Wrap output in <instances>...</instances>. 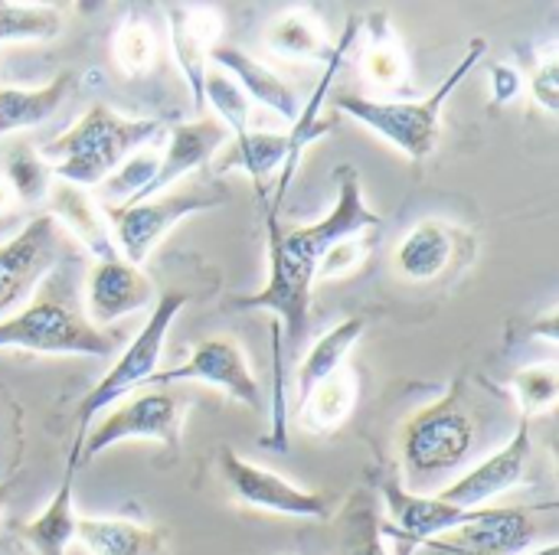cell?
Instances as JSON below:
<instances>
[{"mask_svg": "<svg viewBox=\"0 0 559 555\" xmlns=\"http://www.w3.org/2000/svg\"><path fill=\"white\" fill-rule=\"evenodd\" d=\"M364 327H367L364 317H347L337 327H331L324 337L314 340V347L298 363V399H305L314 386H321L337 370H344V360L350 357V350L364 337Z\"/></svg>", "mask_w": 559, "mask_h": 555, "instance_id": "cell-26", "label": "cell"}, {"mask_svg": "<svg viewBox=\"0 0 559 555\" xmlns=\"http://www.w3.org/2000/svg\"><path fill=\"white\" fill-rule=\"evenodd\" d=\"M3 180H7V186L13 190V200H23V203L46 200L49 186L56 183L52 167H49V164L39 157V150H33V147H20V150L10 154L7 170H3Z\"/></svg>", "mask_w": 559, "mask_h": 555, "instance_id": "cell-33", "label": "cell"}, {"mask_svg": "<svg viewBox=\"0 0 559 555\" xmlns=\"http://www.w3.org/2000/svg\"><path fill=\"white\" fill-rule=\"evenodd\" d=\"M10 491H13V484L10 481H0V517H3V507L10 500Z\"/></svg>", "mask_w": 559, "mask_h": 555, "instance_id": "cell-40", "label": "cell"}, {"mask_svg": "<svg viewBox=\"0 0 559 555\" xmlns=\"http://www.w3.org/2000/svg\"><path fill=\"white\" fill-rule=\"evenodd\" d=\"M370 26H373V33L367 36L364 56H360V72L370 88H377L383 95H396L409 85V56L386 16L370 20Z\"/></svg>", "mask_w": 559, "mask_h": 555, "instance_id": "cell-24", "label": "cell"}, {"mask_svg": "<svg viewBox=\"0 0 559 555\" xmlns=\"http://www.w3.org/2000/svg\"><path fill=\"white\" fill-rule=\"evenodd\" d=\"M75 543L88 555H167V533L121 517H79Z\"/></svg>", "mask_w": 559, "mask_h": 555, "instance_id": "cell-22", "label": "cell"}, {"mask_svg": "<svg viewBox=\"0 0 559 555\" xmlns=\"http://www.w3.org/2000/svg\"><path fill=\"white\" fill-rule=\"evenodd\" d=\"M46 200H49V216L56 219V226L66 229V232H72L95 255V262L118 255L115 252V239H111L108 216H105V209L98 206V200L88 190L56 180L49 186Z\"/></svg>", "mask_w": 559, "mask_h": 555, "instance_id": "cell-21", "label": "cell"}, {"mask_svg": "<svg viewBox=\"0 0 559 555\" xmlns=\"http://www.w3.org/2000/svg\"><path fill=\"white\" fill-rule=\"evenodd\" d=\"M269 39V49L275 56H285V59H298V62H328L331 56V39H328V29L324 23L305 10V7H295V10H285L265 33Z\"/></svg>", "mask_w": 559, "mask_h": 555, "instance_id": "cell-25", "label": "cell"}, {"mask_svg": "<svg viewBox=\"0 0 559 555\" xmlns=\"http://www.w3.org/2000/svg\"><path fill=\"white\" fill-rule=\"evenodd\" d=\"M154 285L151 278L124 262L121 255L111 258H98L88 272V288H85V317L95 327H108L128 314L138 311H151L154 307Z\"/></svg>", "mask_w": 559, "mask_h": 555, "instance_id": "cell-16", "label": "cell"}, {"mask_svg": "<svg viewBox=\"0 0 559 555\" xmlns=\"http://www.w3.org/2000/svg\"><path fill=\"white\" fill-rule=\"evenodd\" d=\"M534 461V442H531V422L521 419L514 438L508 445H501L495 455H488L485 461L472 464L465 474H459L455 481H449L436 497L445 504H455L462 510H481L491 500H498L501 494L521 487V481L527 478Z\"/></svg>", "mask_w": 559, "mask_h": 555, "instance_id": "cell-12", "label": "cell"}, {"mask_svg": "<svg viewBox=\"0 0 559 555\" xmlns=\"http://www.w3.org/2000/svg\"><path fill=\"white\" fill-rule=\"evenodd\" d=\"M367 239L364 232L360 236H344L337 242H331L318 262V278H341V275H350L354 268H360V262L367 258Z\"/></svg>", "mask_w": 559, "mask_h": 555, "instance_id": "cell-35", "label": "cell"}, {"mask_svg": "<svg viewBox=\"0 0 559 555\" xmlns=\"http://www.w3.org/2000/svg\"><path fill=\"white\" fill-rule=\"evenodd\" d=\"M511 393L521 406V419L531 422L550 412L559 399V366L554 360H547V363H531L518 370L511 379Z\"/></svg>", "mask_w": 559, "mask_h": 555, "instance_id": "cell-30", "label": "cell"}, {"mask_svg": "<svg viewBox=\"0 0 559 555\" xmlns=\"http://www.w3.org/2000/svg\"><path fill=\"white\" fill-rule=\"evenodd\" d=\"M383 216L373 213L364 203L360 177L354 167H341L337 173V203L334 209L311 222L282 229L278 213H265L269 229V278L265 285L249 294L236 298V311H269L282 321L275 334V379H272V435L265 438L269 448L285 451L288 448V415H285V366H282V330L288 334V343L298 350V343L308 334L311 317V294L318 285V262L324 249L344 236H360L370 229H380Z\"/></svg>", "mask_w": 559, "mask_h": 555, "instance_id": "cell-1", "label": "cell"}, {"mask_svg": "<svg viewBox=\"0 0 559 555\" xmlns=\"http://www.w3.org/2000/svg\"><path fill=\"white\" fill-rule=\"evenodd\" d=\"M350 555H390L386 553V543H383V536H380V530H367L364 536H360V543L350 550Z\"/></svg>", "mask_w": 559, "mask_h": 555, "instance_id": "cell-37", "label": "cell"}, {"mask_svg": "<svg viewBox=\"0 0 559 555\" xmlns=\"http://www.w3.org/2000/svg\"><path fill=\"white\" fill-rule=\"evenodd\" d=\"M10 203H13V190L7 186V180L0 177V213H7L10 209Z\"/></svg>", "mask_w": 559, "mask_h": 555, "instance_id": "cell-39", "label": "cell"}, {"mask_svg": "<svg viewBox=\"0 0 559 555\" xmlns=\"http://www.w3.org/2000/svg\"><path fill=\"white\" fill-rule=\"evenodd\" d=\"M219 471H223V481L233 491V497L246 507L278 514V517H295V520H328L331 517V500L324 494L305 491V487L292 484L288 478H282L269 468H259L226 445L219 448Z\"/></svg>", "mask_w": 559, "mask_h": 555, "instance_id": "cell-10", "label": "cell"}, {"mask_svg": "<svg viewBox=\"0 0 559 555\" xmlns=\"http://www.w3.org/2000/svg\"><path fill=\"white\" fill-rule=\"evenodd\" d=\"M167 23H170V49L174 59L187 79V88L193 95V105L203 111V82H206V62L210 49L219 43L223 33V16L213 7L200 3H170L167 7Z\"/></svg>", "mask_w": 559, "mask_h": 555, "instance_id": "cell-18", "label": "cell"}, {"mask_svg": "<svg viewBox=\"0 0 559 555\" xmlns=\"http://www.w3.org/2000/svg\"><path fill=\"white\" fill-rule=\"evenodd\" d=\"M475 252V239L449 219H419L393 249V268L403 281L429 285L462 268Z\"/></svg>", "mask_w": 559, "mask_h": 555, "instance_id": "cell-13", "label": "cell"}, {"mask_svg": "<svg viewBox=\"0 0 559 555\" xmlns=\"http://www.w3.org/2000/svg\"><path fill=\"white\" fill-rule=\"evenodd\" d=\"M82 461V438L72 442L69 451V464L62 474L59 491L52 494V500L43 507L39 517H33L29 523L20 527V536L26 540V546L36 555H66V550L75 543V468Z\"/></svg>", "mask_w": 559, "mask_h": 555, "instance_id": "cell-19", "label": "cell"}, {"mask_svg": "<svg viewBox=\"0 0 559 555\" xmlns=\"http://www.w3.org/2000/svg\"><path fill=\"white\" fill-rule=\"evenodd\" d=\"M210 62H216L246 92V98L262 101L265 108H272L285 121H295L298 118L301 105H298V95L292 92V85L278 72H272L269 65H262L259 59H252L246 49H239L233 43H216L210 49Z\"/></svg>", "mask_w": 559, "mask_h": 555, "instance_id": "cell-20", "label": "cell"}, {"mask_svg": "<svg viewBox=\"0 0 559 555\" xmlns=\"http://www.w3.org/2000/svg\"><path fill=\"white\" fill-rule=\"evenodd\" d=\"M180 419L183 399L167 389H141L118 402V409L105 412L82 438V461H95L102 451L124 442H157L180 451Z\"/></svg>", "mask_w": 559, "mask_h": 555, "instance_id": "cell-7", "label": "cell"}, {"mask_svg": "<svg viewBox=\"0 0 559 555\" xmlns=\"http://www.w3.org/2000/svg\"><path fill=\"white\" fill-rule=\"evenodd\" d=\"M559 314H557V304L544 314V317H537L534 321V337H547L550 343H557V337H559Z\"/></svg>", "mask_w": 559, "mask_h": 555, "instance_id": "cell-38", "label": "cell"}, {"mask_svg": "<svg viewBox=\"0 0 559 555\" xmlns=\"http://www.w3.org/2000/svg\"><path fill=\"white\" fill-rule=\"evenodd\" d=\"M203 105H210L219 118V124L239 137L249 131V98L246 92L223 72V69H210L206 72V82H203Z\"/></svg>", "mask_w": 559, "mask_h": 555, "instance_id": "cell-32", "label": "cell"}, {"mask_svg": "<svg viewBox=\"0 0 559 555\" xmlns=\"http://www.w3.org/2000/svg\"><path fill=\"white\" fill-rule=\"evenodd\" d=\"M167 383H206L213 389H223L229 399H236L249 409H259V402H262L259 379H255L242 347L229 337L200 340L183 363H177L170 370H157L147 386L164 389Z\"/></svg>", "mask_w": 559, "mask_h": 555, "instance_id": "cell-11", "label": "cell"}, {"mask_svg": "<svg viewBox=\"0 0 559 555\" xmlns=\"http://www.w3.org/2000/svg\"><path fill=\"white\" fill-rule=\"evenodd\" d=\"M226 137H229V131H226L216 118H203V114H200L197 121L174 124V128L167 131V147L160 150V164H157L154 180H151L147 190H141L128 206L167 193V190H170L174 183H180L190 170L210 164V160L226 147ZM121 209H124V206H121Z\"/></svg>", "mask_w": 559, "mask_h": 555, "instance_id": "cell-17", "label": "cell"}, {"mask_svg": "<svg viewBox=\"0 0 559 555\" xmlns=\"http://www.w3.org/2000/svg\"><path fill=\"white\" fill-rule=\"evenodd\" d=\"M75 82H79V72L62 69L39 88L3 85L0 88V137L49 121L66 105V98L75 92Z\"/></svg>", "mask_w": 559, "mask_h": 555, "instance_id": "cell-23", "label": "cell"}, {"mask_svg": "<svg viewBox=\"0 0 559 555\" xmlns=\"http://www.w3.org/2000/svg\"><path fill=\"white\" fill-rule=\"evenodd\" d=\"M160 164V147L147 144L141 150H134L131 157H124L95 190H98V206L102 209H121L128 206L141 190H147V183L154 180Z\"/></svg>", "mask_w": 559, "mask_h": 555, "instance_id": "cell-28", "label": "cell"}, {"mask_svg": "<svg viewBox=\"0 0 559 555\" xmlns=\"http://www.w3.org/2000/svg\"><path fill=\"white\" fill-rule=\"evenodd\" d=\"M537 514L524 507H481L472 523L426 546L449 555H524L537 550Z\"/></svg>", "mask_w": 559, "mask_h": 555, "instance_id": "cell-15", "label": "cell"}, {"mask_svg": "<svg viewBox=\"0 0 559 555\" xmlns=\"http://www.w3.org/2000/svg\"><path fill=\"white\" fill-rule=\"evenodd\" d=\"M531 92H534V101H537L547 114H557L559 111V52L554 43L534 52Z\"/></svg>", "mask_w": 559, "mask_h": 555, "instance_id": "cell-34", "label": "cell"}, {"mask_svg": "<svg viewBox=\"0 0 559 555\" xmlns=\"http://www.w3.org/2000/svg\"><path fill=\"white\" fill-rule=\"evenodd\" d=\"M164 134L160 118H124L108 105H92L69 131L43 144L39 157L52 177L82 190H95L124 157Z\"/></svg>", "mask_w": 559, "mask_h": 555, "instance_id": "cell-2", "label": "cell"}, {"mask_svg": "<svg viewBox=\"0 0 559 555\" xmlns=\"http://www.w3.org/2000/svg\"><path fill=\"white\" fill-rule=\"evenodd\" d=\"M383 497L393 523H386L380 536H393L400 543V555H409L432 540H442L478 517V510H462L455 504L439 500L436 494H413L396 478L383 481Z\"/></svg>", "mask_w": 559, "mask_h": 555, "instance_id": "cell-14", "label": "cell"}, {"mask_svg": "<svg viewBox=\"0 0 559 555\" xmlns=\"http://www.w3.org/2000/svg\"><path fill=\"white\" fill-rule=\"evenodd\" d=\"M354 406H357V373L344 366L301 399V425L318 435L337 432L354 415Z\"/></svg>", "mask_w": 559, "mask_h": 555, "instance_id": "cell-27", "label": "cell"}, {"mask_svg": "<svg viewBox=\"0 0 559 555\" xmlns=\"http://www.w3.org/2000/svg\"><path fill=\"white\" fill-rule=\"evenodd\" d=\"M485 52H488V43L481 36H475L468 43L465 56L455 62V69L426 98L403 101V98H367V95H347L344 92V95H334V108L341 114H350L357 124L380 134L383 141H390L409 160H426L439 144L442 108H445L449 95L459 92V85L485 59Z\"/></svg>", "mask_w": 559, "mask_h": 555, "instance_id": "cell-3", "label": "cell"}, {"mask_svg": "<svg viewBox=\"0 0 559 555\" xmlns=\"http://www.w3.org/2000/svg\"><path fill=\"white\" fill-rule=\"evenodd\" d=\"M223 206V196L216 193H203V190H167L154 200L124 206V209H105L108 226H111V239H115V252L131 262V265H144V258L151 255V249L187 216L206 213Z\"/></svg>", "mask_w": 559, "mask_h": 555, "instance_id": "cell-8", "label": "cell"}, {"mask_svg": "<svg viewBox=\"0 0 559 555\" xmlns=\"http://www.w3.org/2000/svg\"><path fill=\"white\" fill-rule=\"evenodd\" d=\"M187 304V294L183 291H167L154 301L144 327L134 334V340L118 353V360L111 363V370L95 383V389L79 402V412H75V438H85V432L92 429V422L108 409V406H118L121 399H128L131 393H141L151 376L160 370V357H164V343H167V334L174 327V321L180 317Z\"/></svg>", "mask_w": 559, "mask_h": 555, "instance_id": "cell-6", "label": "cell"}, {"mask_svg": "<svg viewBox=\"0 0 559 555\" xmlns=\"http://www.w3.org/2000/svg\"><path fill=\"white\" fill-rule=\"evenodd\" d=\"M475 451V419L462 402V383L442 399L423 406L403 429V471L416 491L459 471ZM406 487V491H409Z\"/></svg>", "mask_w": 559, "mask_h": 555, "instance_id": "cell-4", "label": "cell"}, {"mask_svg": "<svg viewBox=\"0 0 559 555\" xmlns=\"http://www.w3.org/2000/svg\"><path fill=\"white\" fill-rule=\"evenodd\" d=\"M524 92V75L514 65H495L491 69V101L508 105Z\"/></svg>", "mask_w": 559, "mask_h": 555, "instance_id": "cell-36", "label": "cell"}, {"mask_svg": "<svg viewBox=\"0 0 559 555\" xmlns=\"http://www.w3.org/2000/svg\"><path fill=\"white\" fill-rule=\"evenodd\" d=\"M111 52H115V62L124 75H144L157 62V39L141 16L128 13L115 29Z\"/></svg>", "mask_w": 559, "mask_h": 555, "instance_id": "cell-31", "label": "cell"}, {"mask_svg": "<svg viewBox=\"0 0 559 555\" xmlns=\"http://www.w3.org/2000/svg\"><path fill=\"white\" fill-rule=\"evenodd\" d=\"M118 337L95 327L69 298H36L0 321V350L39 357H108Z\"/></svg>", "mask_w": 559, "mask_h": 555, "instance_id": "cell-5", "label": "cell"}, {"mask_svg": "<svg viewBox=\"0 0 559 555\" xmlns=\"http://www.w3.org/2000/svg\"><path fill=\"white\" fill-rule=\"evenodd\" d=\"M62 252V232L49 213L33 216L10 242L0 245V321L29 304L39 281Z\"/></svg>", "mask_w": 559, "mask_h": 555, "instance_id": "cell-9", "label": "cell"}, {"mask_svg": "<svg viewBox=\"0 0 559 555\" xmlns=\"http://www.w3.org/2000/svg\"><path fill=\"white\" fill-rule=\"evenodd\" d=\"M59 29H62L59 7L0 0V46L3 43H46Z\"/></svg>", "mask_w": 559, "mask_h": 555, "instance_id": "cell-29", "label": "cell"}]
</instances>
